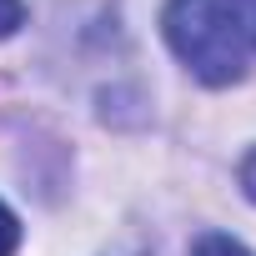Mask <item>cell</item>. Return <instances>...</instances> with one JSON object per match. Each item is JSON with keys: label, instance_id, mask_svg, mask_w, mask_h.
<instances>
[{"label": "cell", "instance_id": "6da1fadb", "mask_svg": "<svg viewBox=\"0 0 256 256\" xmlns=\"http://www.w3.org/2000/svg\"><path fill=\"white\" fill-rule=\"evenodd\" d=\"M161 36L201 86H236L251 66L246 36L216 0H166Z\"/></svg>", "mask_w": 256, "mask_h": 256}, {"label": "cell", "instance_id": "7a4b0ae2", "mask_svg": "<svg viewBox=\"0 0 256 256\" xmlns=\"http://www.w3.org/2000/svg\"><path fill=\"white\" fill-rule=\"evenodd\" d=\"M216 6L236 20V30L246 36V46H251V56H256V0H216Z\"/></svg>", "mask_w": 256, "mask_h": 256}, {"label": "cell", "instance_id": "3957f363", "mask_svg": "<svg viewBox=\"0 0 256 256\" xmlns=\"http://www.w3.org/2000/svg\"><path fill=\"white\" fill-rule=\"evenodd\" d=\"M191 256H251V251H246L241 241H231V236H216V231H211V236H201V241H196V251H191Z\"/></svg>", "mask_w": 256, "mask_h": 256}, {"label": "cell", "instance_id": "277c9868", "mask_svg": "<svg viewBox=\"0 0 256 256\" xmlns=\"http://www.w3.org/2000/svg\"><path fill=\"white\" fill-rule=\"evenodd\" d=\"M16 246H20V221H16V211L0 201V256H16Z\"/></svg>", "mask_w": 256, "mask_h": 256}, {"label": "cell", "instance_id": "5b68a950", "mask_svg": "<svg viewBox=\"0 0 256 256\" xmlns=\"http://www.w3.org/2000/svg\"><path fill=\"white\" fill-rule=\"evenodd\" d=\"M26 26V0H0V40H10Z\"/></svg>", "mask_w": 256, "mask_h": 256}, {"label": "cell", "instance_id": "8992f818", "mask_svg": "<svg viewBox=\"0 0 256 256\" xmlns=\"http://www.w3.org/2000/svg\"><path fill=\"white\" fill-rule=\"evenodd\" d=\"M236 176H241V191L256 201V151H246V161H241V171H236Z\"/></svg>", "mask_w": 256, "mask_h": 256}]
</instances>
